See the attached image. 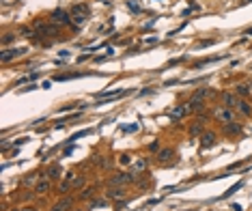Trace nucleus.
Here are the masks:
<instances>
[{
	"instance_id": "1",
	"label": "nucleus",
	"mask_w": 252,
	"mask_h": 211,
	"mask_svg": "<svg viewBox=\"0 0 252 211\" xmlns=\"http://www.w3.org/2000/svg\"><path fill=\"white\" fill-rule=\"evenodd\" d=\"M209 95V90L207 88H198L194 95H192V99H190V103H188V108L190 110H201L203 108V99Z\"/></svg>"
},
{
	"instance_id": "2",
	"label": "nucleus",
	"mask_w": 252,
	"mask_h": 211,
	"mask_svg": "<svg viewBox=\"0 0 252 211\" xmlns=\"http://www.w3.org/2000/svg\"><path fill=\"white\" fill-rule=\"evenodd\" d=\"M24 52H26V47H13V50L4 47V52H2V63H9V60H13V58L22 56Z\"/></svg>"
},
{
	"instance_id": "3",
	"label": "nucleus",
	"mask_w": 252,
	"mask_h": 211,
	"mask_svg": "<svg viewBox=\"0 0 252 211\" xmlns=\"http://www.w3.org/2000/svg\"><path fill=\"white\" fill-rule=\"evenodd\" d=\"M192 110L188 108V103L185 106H175L172 110H170V121H179V119H183L185 114H190Z\"/></svg>"
},
{
	"instance_id": "4",
	"label": "nucleus",
	"mask_w": 252,
	"mask_h": 211,
	"mask_svg": "<svg viewBox=\"0 0 252 211\" xmlns=\"http://www.w3.org/2000/svg\"><path fill=\"white\" fill-rule=\"evenodd\" d=\"M129 181H131V177H129V174L119 172V174H114V177L110 179V185H112V187H117V185H127Z\"/></svg>"
},
{
	"instance_id": "5",
	"label": "nucleus",
	"mask_w": 252,
	"mask_h": 211,
	"mask_svg": "<svg viewBox=\"0 0 252 211\" xmlns=\"http://www.w3.org/2000/svg\"><path fill=\"white\" fill-rule=\"evenodd\" d=\"M52 20H56V22H60V24H69V15H67V11H63V9L52 11Z\"/></svg>"
},
{
	"instance_id": "6",
	"label": "nucleus",
	"mask_w": 252,
	"mask_h": 211,
	"mask_svg": "<svg viewBox=\"0 0 252 211\" xmlns=\"http://www.w3.org/2000/svg\"><path fill=\"white\" fill-rule=\"evenodd\" d=\"M131 170H134V174H142V172L147 170V160H144V157H138V160L134 162Z\"/></svg>"
},
{
	"instance_id": "7",
	"label": "nucleus",
	"mask_w": 252,
	"mask_h": 211,
	"mask_svg": "<svg viewBox=\"0 0 252 211\" xmlns=\"http://www.w3.org/2000/svg\"><path fill=\"white\" fill-rule=\"evenodd\" d=\"M47 190H50V179H47V177H41V181L35 185V192H37V194H45Z\"/></svg>"
},
{
	"instance_id": "8",
	"label": "nucleus",
	"mask_w": 252,
	"mask_h": 211,
	"mask_svg": "<svg viewBox=\"0 0 252 211\" xmlns=\"http://www.w3.org/2000/svg\"><path fill=\"white\" fill-rule=\"evenodd\" d=\"M222 99H224L226 108H237V103H239V99H237L235 95H231V93H224V95H222Z\"/></svg>"
},
{
	"instance_id": "9",
	"label": "nucleus",
	"mask_w": 252,
	"mask_h": 211,
	"mask_svg": "<svg viewBox=\"0 0 252 211\" xmlns=\"http://www.w3.org/2000/svg\"><path fill=\"white\" fill-rule=\"evenodd\" d=\"M218 119H220V121H224V123H233L231 108H222V110H218Z\"/></svg>"
},
{
	"instance_id": "10",
	"label": "nucleus",
	"mask_w": 252,
	"mask_h": 211,
	"mask_svg": "<svg viewBox=\"0 0 252 211\" xmlns=\"http://www.w3.org/2000/svg\"><path fill=\"white\" fill-rule=\"evenodd\" d=\"M108 196H110V198H125V187H123V185L112 187V190L108 192Z\"/></svg>"
},
{
	"instance_id": "11",
	"label": "nucleus",
	"mask_w": 252,
	"mask_h": 211,
	"mask_svg": "<svg viewBox=\"0 0 252 211\" xmlns=\"http://www.w3.org/2000/svg\"><path fill=\"white\" fill-rule=\"evenodd\" d=\"M170 157H172V151H170V149H162V151L157 153V160H160L162 164H166V162H170Z\"/></svg>"
},
{
	"instance_id": "12",
	"label": "nucleus",
	"mask_w": 252,
	"mask_h": 211,
	"mask_svg": "<svg viewBox=\"0 0 252 211\" xmlns=\"http://www.w3.org/2000/svg\"><path fill=\"white\" fill-rule=\"evenodd\" d=\"M201 142H203V147H205V149H209L211 144H213V142H215V136H213V134H203V138H201Z\"/></svg>"
},
{
	"instance_id": "13",
	"label": "nucleus",
	"mask_w": 252,
	"mask_h": 211,
	"mask_svg": "<svg viewBox=\"0 0 252 211\" xmlns=\"http://www.w3.org/2000/svg\"><path fill=\"white\" fill-rule=\"evenodd\" d=\"M15 39H17V35H15V33H4V37H2V45L7 47L9 43H13Z\"/></svg>"
},
{
	"instance_id": "14",
	"label": "nucleus",
	"mask_w": 252,
	"mask_h": 211,
	"mask_svg": "<svg viewBox=\"0 0 252 211\" xmlns=\"http://www.w3.org/2000/svg\"><path fill=\"white\" fill-rule=\"evenodd\" d=\"M69 207H71V200L67 198V200H60V203H58V205H56V207H54L52 211H67Z\"/></svg>"
},
{
	"instance_id": "15",
	"label": "nucleus",
	"mask_w": 252,
	"mask_h": 211,
	"mask_svg": "<svg viewBox=\"0 0 252 211\" xmlns=\"http://www.w3.org/2000/svg\"><path fill=\"white\" fill-rule=\"evenodd\" d=\"M241 185H244L241 181H239V183H235V185H233V187H231L228 192H224V194H222V198H228V196H233V194H235V192H237V190H239Z\"/></svg>"
},
{
	"instance_id": "16",
	"label": "nucleus",
	"mask_w": 252,
	"mask_h": 211,
	"mask_svg": "<svg viewBox=\"0 0 252 211\" xmlns=\"http://www.w3.org/2000/svg\"><path fill=\"white\" fill-rule=\"evenodd\" d=\"M237 110H241V114H246V116H248V114L252 112V110H250V106H248L246 101H239V103H237Z\"/></svg>"
},
{
	"instance_id": "17",
	"label": "nucleus",
	"mask_w": 252,
	"mask_h": 211,
	"mask_svg": "<svg viewBox=\"0 0 252 211\" xmlns=\"http://www.w3.org/2000/svg\"><path fill=\"white\" fill-rule=\"evenodd\" d=\"M86 11H88V7H86V4H76V7L71 9V13H73V15H80V13H86Z\"/></svg>"
},
{
	"instance_id": "18",
	"label": "nucleus",
	"mask_w": 252,
	"mask_h": 211,
	"mask_svg": "<svg viewBox=\"0 0 252 211\" xmlns=\"http://www.w3.org/2000/svg\"><path fill=\"white\" fill-rule=\"evenodd\" d=\"M84 22H86V13H80V15H73V24H76V26H82Z\"/></svg>"
},
{
	"instance_id": "19",
	"label": "nucleus",
	"mask_w": 252,
	"mask_h": 211,
	"mask_svg": "<svg viewBox=\"0 0 252 211\" xmlns=\"http://www.w3.org/2000/svg\"><path fill=\"white\" fill-rule=\"evenodd\" d=\"M37 181H39V172H35V174H30V177H26V179H24V183H26V185L37 183Z\"/></svg>"
},
{
	"instance_id": "20",
	"label": "nucleus",
	"mask_w": 252,
	"mask_h": 211,
	"mask_svg": "<svg viewBox=\"0 0 252 211\" xmlns=\"http://www.w3.org/2000/svg\"><path fill=\"white\" fill-rule=\"evenodd\" d=\"M127 7H129L131 11H136V13L140 11V4H138V0H127Z\"/></svg>"
},
{
	"instance_id": "21",
	"label": "nucleus",
	"mask_w": 252,
	"mask_h": 211,
	"mask_svg": "<svg viewBox=\"0 0 252 211\" xmlns=\"http://www.w3.org/2000/svg\"><path fill=\"white\" fill-rule=\"evenodd\" d=\"M86 134H88L86 129H84V131H78V134H73V136L69 138V142H73V140H78V138H82V136H86Z\"/></svg>"
},
{
	"instance_id": "22",
	"label": "nucleus",
	"mask_w": 252,
	"mask_h": 211,
	"mask_svg": "<svg viewBox=\"0 0 252 211\" xmlns=\"http://www.w3.org/2000/svg\"><path fill=\"white\" fill-rule=\"evenodd\" d=\"M235 90H237V95H246L248 93V86H237Z\"/></svg>"
},
{
	"instance_id": "23",
	"label": "nucleus",
	"mask_w": 252,
	"mask_h": 211,
	"mask_svg": "<svg viewBox=\"0 0 252 211\" xmlns=\"http://www.w3.org/2000/svg\"><path fill=\"white\" fill-rule=\"evenodd\" d=\"M58 172H60V168H58V166H52V174H50V177H60Z\"/></svg>"
},
{
	"instance_id": "24",
	"label": "nucleus",
	"mask_w": 252,
	"mask_h": 211,
	"mask_svg": "<svg viewBox=\"0 0 252 211\" xmlns=\"http://www.w3.org/2000/svg\"><path fill=\"white\" fill-rule=\"evenodd\" d=\"M157 147H160V144H157V140H153V142L149 144V149H151V151H157Z\"/></svg>"
},
{
	"instance_id": "25",
	"label": "nucleus",
	"mask_w": 252,
	"mask_h": 211,
	"mask_svg": "<svg viewBox=\"0 0 252 211\" xmlns=\"http://www.w3.org/2000/svg\"><path fill=\"white\" fill-rule=\"evenodd\" d=\"M228 131H233V134H235V131H239V127H237V125H233V123H231V125H228Z\"/></svg>"
},
{
	"instance_id": "26",
	"label": "nucleus",
	"mask_w": 252,
	"mask_h": 211,
	"mask_svg": "<svg viewBox=\"0 0 252 211\" xmlns=\"http://www.w3.org/2000/svg\"><path fill=\"white\" fill-rule=\"evenodd\" d=\"M123 129H125V131H136V129H138V125H129V127H123Z\"/></svg>"
},
{
	"instance_id": "27",
	"label": "nucleus",
	"mask_w": 252,
	"mask_h": 211,
	"mask_svg": "<svg viewBox=\"0 0 252 211\" xmlns=\"http://www.w3.org/2000/svg\"><path fill=\"white\" fill-rule=\"evenodd\" d=\"M233 211H244V209H241V205H233Z\"/></svg>"
},
{
	"instance_id": "28",
	"label": "nucleus",
	"mask_w": 252,
	"mask_h": 211,
	"mask_svg": "<svg viewBox=\"0 0 252 211\" xmlns=\"http://www.w3.org/2000/svg\"><path fill=\"white\" fill-rule=\"evenodd\" d=\"M24 211H35V207H24Z\"/></svg>"
},
{
	"instance_id": "29",
	"label": "nucleus",
	"mask_w": 252,
	"mask_h": 211,
	"mask_svg": "<svg viewBox=\"0 0 252 211\" xmlns=\"http://www.w3.org/2000/svg\"><path fill=\"white\" fill-rule=\"evenodd\" d=\"M246 35H250V37H252V28H250V30H248V33H246Z\"/></svg>"
},
{
	"instance_id": "30",
	"label": "nucleus",
	"mask_w": 252,
	"mask_h": 211,
	"mask_svg": "<svg viewBox=\"0 0 252 211\" xmlns=\"http://www.w3.org/2000/svg\"><path fill=\"white\" fill-rule=\"evenodd\" d=\"M11 211H20V209H11Z\"/></svg>"
}]
</instances>
